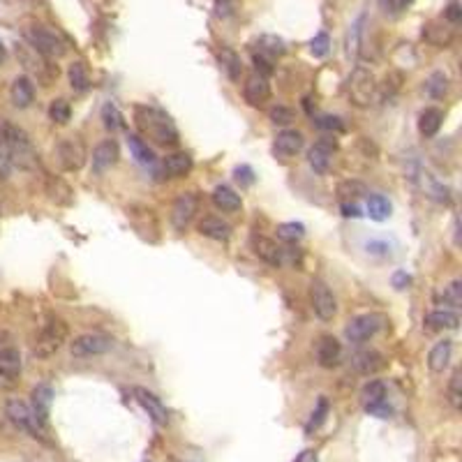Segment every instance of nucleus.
<instances>
[{
  "label": "nucleus",
  "mask_w": 462,
  "mask_h": 462,
  "mask_svg": "<svg viewBox=\"0 0 462 462\" xmlns=\"http://www.w3.org/2000/svg\"><path fill=\"white\" fill-rule=\"evenodd\" d=\"M134 120H137V127L142 129V134L153 139L155 144H160V146H176L178 144V129H176V125H173V120L162 109L137 107Z\"/></svg>",
  "instance_id": "obj_1"
},
{
  "label": "nucleus",
  "mask_w": 462,
  "mask_h": 462,
  "mask_svg": "<svg viewBox=\"0 0 462 462\" xmlns=\"http://www.w3.org/2000/svg\"><path fill=\"white\" fill-rule=\"evenodd\" d=\"M3 129H5L7 153H10L12 167H19L23 171H37L40 155H37V148L33 146V139L21 127H16L12 123H3Z\"/></svg>",
  "instance_id": "obj_2"
},
{
  "label": "nucleus",
  "mask_w": 462,
  "mask_h": 462,
  "mask_svg": "<svg viewBox=\"0 0 462 462\" xmlns=\"http://www.w3.org/2000/svg\"><path fill=\"white\" fill-rule=\"evenodd\" d=\"M67 337H69V328L65 321L58 317H51L45 324V328L40 330L37 342L33 347V354L37 359H49V356H54L67 342Z\"/></svg>",
  "instance_id": "obj_3"
},
{
  "label": "nucleus",
  "mask_w": 462,
  "mask_h": 462,
  "mask_svg": "<svg viewBox=\"0 0 462 462\" xmlns=\"http://www.w3.org/2000/svg\"><path fill=\"white\" fill-rule=\"evenodd\" d=\"M25 40L45 58H60L67 51V42L63 40V35L51 28H45V25H33V28H28L25 30Z\"/></svg>",
  "instance_id": "obj_4"
},
{
  "label": "nucleus",
  "mask_w": 462,
  "mask_h": 462,
  "mask_svg": "<svg viewBox=\"0 0 462 462\" xmlns=\"http://www.w3.org/2000/svg\"><path fill=\"white\" fill-rule=\"evenodd\" d=\"M5 416L25 434H30V437H35V439H45V425L47 423L40 421V416L33 412L30 405L21 403V400H10V403L5 405Z\"/></svg>",
  "instance_id": "obj_5"
},
{
  "label": "nucleus",
  "mask_w": 462,
  "mask_h": 462,
  "mask_svg": "<svg viewBox=\"0 0 462 462\" xmlns=\"http://www.w3.org/2000/svg\"><path fill=\"white\" fill-rule=\"evenodd\" d=\"M388 324V317L381 315V312H368V315H361V317H354L350 324L345 326V337L350 342H368L374 335L383 330Z\"/></svg>",
  "instance_id": "obj_6"
},
{
  "label": "nucleus",
  "mask_w": 462,
  "mask_h": 462,
  "mask_svg": "<svg viewBox=\"0 0 462 462\" xmlns=\"http://www.w3.org/2000/svg\"><path fill=\"white\" fill-rule=\"evenodd\" d=\"M56 158L65 171H79L88 155H86V146L79 137H65L56 146Z\"/></svg>",
  "instance_id": "obj_7"
},
{
  "label": "nucleus",
  "mask_w": 462,
  "mask_h": 462,
  "mask_svg": "<svg viewBox=\"0 0 462 462\" xmlns=\"http://www.w3.org/2000/svg\"><path fill=\"white\" fill-rule=\"evenodd\" d=\"M374 76L370 69L365 67H356L354 74L350 76V83H347V93H350V100L356 107H368L374 98Z\"/></svg>",
  "instance_id": "obj_8"
},
{
  "label": "nucleus",
  "mask_w": 462,
  "mask_h": 462,
  "mask_svg": "<svg viewBox=\"0 0 462 462\" xmlns=\"http://www.w3.org/2000/svg\"><path fill=\"white\" fill-rule=\"evenodd\" d=\"M113 347V340L102 335V333H83L79 337L72 340L69 345V352H72L74 359H91V356H100L107 354Z\"/></svg>",
  "instance_id": "obj_9"
},
{
  "label": "nucleus",
  "mask_w": 462,
  "mask_h": 462,
  "mask_svg": "<svg viewBox=\"0 0 462 462\" xmlns=\"http://www.w3.org/2000/svg\"><path fill=\"white\" fill-rule=\"evenodd\" d=\"M310 301H312V310L321 321H330L337 315V301L333 291L328 289L326 282L321 280H312L310 284Z\"/></svg>",
  "instance_id": "obj_10"
},
{
  "label": "nucleus",
  "mask_w": 462,
  "mask_h": 462,
  "mask_svg": "<svg viewBox=\"0 0 462 462\" xmlns=\"http://www.w3.org/2000/svg\"><path fill=\"white\" fill-rule=\"evenodd\" d=\"M361 400H363V407L365 412L372 414V416H379V418H388L393 409L388 407L386 403V383L383 381H368L361 393Z\"/></svg>",
  "instance_id": "obj_11"
},
{
  "label": "nucleus",
  "mask_w": 462,
  "mask_h": 462,
  "mask_svg": "<svg viewBox=\"0 0 462 462\" xmlns=\"http://www.w3.org/2000/svg\"><path fill=\"white\" fill-rule=\"evenodd\" d=\"M199 213V195L197 192H183V195L173 202L171 208V222L178 231L187 229V224L195 220Z\"/></svg>",
  "instance_id": "obj_12"
},
{
  "label": "nucleus",
  "mask_w": 462,
  "mask_h": 462,
  "mask_svg": "<svg viewBox=\"0 0 462 462\" xmlns=\"http://www.w3.org/2000/svg\"><path fill=\"white\" fill-rule=\"evenodd\" d=\"M120 158V148L116 144V139H104L93 151V173L102 176L104 171H109L113 164Z\"/></svg>",
  "instance_id": "obj_13"
},
{
  "label": "nucleus",
  "mask_w": 462,
  "mask_h": 462,
  "mask_svg": "<svg viewBox=\"0 0 462 462\" xmlns=\"http://www.w3.org/2000/svg\"><path fill=\"white\" fill-rule=\"evenodd\" d=\"M132 395H134V400L139 403V407H142L144 412L151 416L155 423H158V425L167 423V409H164L162 400H160L158 395L151 393L148 388H142V386H134V388H132Z\"/></svg>",
  "instance_id": "obj_14"
},
{
  "label": "nucleus",
  "mask_w": 462,
  "mask_h": 462,
  "mask_svg": "<svg viewBox=\"0 0 462 462\" xmlns=\"http://www.w3.org/2000/svg\"><path fill=\"white\" fill-rule=\"evenodd\" d=\"M335 148H337V144L333 142V139H319V142L308 151L310 167L317 173H326L330 167V160H333Z\"/></svg>",
  "instance_id": "obj_15"
},
{
  "label": "nucleus",
  "mask_w": 462,
  "mask_h": 462,
  "mask_svg": "<svg viewBox=\"0 0 462 462\" xmlns=\"http://www.w3.org/2000/svg\"><path fill=\"white\" fill-rule=\"evenodd\" d=\"M243 98H246L250 107H264L268 98H271V86H268L266 76L252 74L246 86H243Z\"/></svg>",
  "instance_id": "obj_16"
},
{
  "label": "nucleus",
  "mask_w": 462,
  "mask_h": 462,
  "mask_svg": "<svg viewBox=\"0 0 462 462\" xmlns=\"http://www.w3.org/2000/svg\"><path fill=\"white\" fill-rule=\"evenodd\" d=\"M340 359H342V345H340V340L333 335L319 337L317 363L321 365V368H335V365H340Z\"/></svg>",
  "instance_id": "obj_17"
},
{
  "label": "nucleus",
  "mask_w": 462,
  "mask_h": 462,
  "mask_svg": "<svg viewBox=\"0 0 462 462\" xmlns=\"http://www.w3.org/2000/svg\"><path fill=\"white\" fill-rule=\"evenodd\" d=\"M303 144H305V139L299 129H282V132H277L275 137L273 151L275 155H280V158H294V155L301 153Z\"/></svg>",
  "instance_id": "obj_18"
},
{
  "label": "nucleus",
  "mask_w": 462,
  "mask_h": 462,
  "mask_svg": "<svg viewBox=\"0 0 462 462\" xmlns=\"http://www.w3.org/2000/svg\"><path fill=\"white\" fill-rule=\"evenodd\" d=\"M21 374V354L14 347H3L0 350V379L14 383Z\"/></svg>",
  "instance_id": "obj_19"
},
{
  "label": "nucleus",
  "mask_w": 462,
  "mask_h": 462,
  "mask_svg": "<svg viewBox=\"0 0 462 462\" xmlns=\"http://www.w3.org/2000/svg\"><path fill=\"white\" fill-rule=\"evenodd\" d=\"M255 255L261 261H266L268 266L280 268L284 264V250L277 246L275 241H271V238H264V236L255 238Z\"/></svg>",
  "instance_id": "obj_20"
},
{
  "label": "nucleus",
  "mask_w": 462,
  "mask_h": 462,
  "mask_svg": "<svg viewBox=\"0 0 462 462\" xmlns=\"http://www.w3.org/2000/svg\"><path fill=\"white\" fill-rule=\"evenodd\" d=\"M10 100L16 109H28L35 100V86L28 76H16L10 88Z\"/></svg>",
  "instance_id": "obj_21"
},
{
  "label": "nucleus",
  "mask_w": 462,
  "mask_h": 462,
  "mask_svg": "<svg viewBox=\"0 0 462 462\" xmlns=\"http://www.w3.org/2000/svg\"><path fill=\"white\" fill-rule=\"evenodd\" d=\"M192 155L190 153H173L162 162V171L167 178H183L192 171Z\"/></svg>",
  "instance_id": "obj_22"
},
{
  "label": "nucleus",
  "mask_w": 462,
  "mask_h": 462,
  "mask_svg": "<svg viewBox=\"0 0 462 462\" xmlns=\"http://www.w3.org/2000/svg\"><path fill=\"white\" fill-rule=\"evenodd\" d=\"M213 204L222 213H236L241 211V195L233 192L229 185H217L213 190Z\"/></svg>",
  "instance_id": "obj_23"
},
{
  "label": "nucleus",
  "mask_w": 462,
  "mask_h": 462,
  "mask_svg": "<svg viewBox=\"0 0 462 462\" xmlns=\"http://www.w3.org/2000/svg\"><path fill=\"white\" fill-rule=\"evenodd\" d=\"M352 365L361 374H374V372H379L383 365H386V361H383V354L381 352L368 350V352L356 354L354 359H352Z\"/></svg>",
  "instance_id": "obj_24"
},
{
  "label": "nucleus",
  "mask_w": 462,
  "mask_h": 462,
  "mask_svg": "<svg viewBox=\"0 0 462 462\" xmlns=\"http://www.w3.org/2000/svg\"><path fill=\"white\" fill-rule=\"evenodd\" d=\"M199 233L213 241H229L231 226L224 220H220V217H204V220L199 222Z\"/></svg>",
  "instance_id": "obj_25"
},
{
  "label": "nucleus",
  "mask_w": 462,
  "mask_h": 462,
  "mask_svg": "<svg viewBox=\"0 0 462 462\" xmlns=\"http://www.w3.org/2000/svg\"><path fill=\"white\" fill-rule=\"evenodd\" d=\"M451 354H453V342L451 340H441L430 350L428 354V365L432 372H444L449 368V361H451Z\"/></svg>",
  "instance_id": "obj_26"
},
{
  "label": "nucleus",
  "mask_w": 462,
  "mask_h": 462,
  "mask_svg": "<svg viewBox=\"0 0 462 462\" xmlns=\"http://www.w3.org/2000/svg\"><path fill=\"white\" fill-rule=\"evenodd\" d=\"M441 123H444V111L441 109L428 107L425 111H421V116H418V129H421V134L428 137V139L439 132Z\"/></svg>",
  "instance_id": "obj_27"
},
{
  "label": "nucleus",
  "mask_w": 462,
  "mask_h": 462,
  "mask_svg": "<svg viewBox=\"0 0 462 462\" xmlns=\"http://www.w3.org/2000/svg\"><path fill=\"white\" fill-rule=\"evenodd\" d=\"M460 324V317L451 310H434L425 317V326L430 330H456Z\"/></svg>",
  "instance_id": "obj_28"
},
{
  "label": "nucleus",
  "mask_w": 462,
  "mask_h": 462,
  "mask_svg": "<svg viewBox=\"0 0 462 462\" xmlns=\"http://www.w3.org/2000/svg\"><path fill=\"white\" fill-rule=\"evenodd\" d=\"M51 398H54V391H51V386H47V383H40V386L33 388V412L40 416L42 423H47Z\"/></svg>",
  "instance_id": "obj_29"
},
{
  "label": "nucleus",
  "mask_w": 462,
  "mask_h": 462,
  "mask_svg": "<svg viewBox=\"0 0 462 462\" xmlns=\"http://www.w3.org/2000/svg\"><path fill=\"white\" fill-rule=\"evenodd\" d=\"M67 79H69V86H72L76 93H86L91 88V74H88V69H86V65L81 63V60H76V63L69 65Z\"/></svg>",
  "instance_id": "obj_30"
},
{
  "label": "nucleus",
  "mask_w": 462,
  "mask_h": 462,
  "mask_svg": "<svg viewBox=\"0 0 462 462\" xmlns=\"http://www.w3.org/2000/svg\"><path fill=\"white\" fill-rule=\"evenodd\" d=\"M127 148H129V153H132V158L139 164H153L155 162V153L151 151V146H148L142 137L129 134L127 137Z\"/></svg>",
  "instance_id": "obj_31"
},
{
  "label": "nucleus",
  "mask_w": 462,
  "mask_h": 462,
  "mask_svg": "<svg viewBox=\"0 0 462 462\" xmlns=\"http://www.w3.org/2000/svg\"><path fill=\"white\" fill-rule=\"evenodd\" d=\"M365 211H368V215L372 217L374 222H383V220H388V217H391V211H393V208H391V202H388L386 197L370 195Z\"/></svg>",
  "instance_id": "obj_32"
},
{
  "label": "nucleus",
  "mask_w": 462,
  "mask_h": 462,
  "mask_svg": "<svg viewBox=\"0 0 462 462\" xmlns=\"http://www.w3.org/2000/svg\"><path fill=\"white\" fill-rule=\"evenodd\" d=\"M102 123L109 132H118V129H125V116L120 113V109L113 102H107L102 107Z\"/></svg>",
  "instance_id": "obj_33"
},
{
  "label": "nucleus",
  "mask_w": 462,
  "mask_h": 462,
  "mask_svg": "<svg viewBox=\"0 0 462 462\" xmlns=\"http://www.w3.org/2000/svg\"><path fill=\"white\" fill-rule=\"evenodd\" d=\"M423 35L434 47H449L453 40V30L449 25H441V23H428V28L423 30Z\"/></svg>",
  "instance_id": "obj_34"
},
{
  "label": "nucleus",
  "mask_w": 462,
  "mask_h": 462,
  "mask_svg": "<svg viewBox=\"0 0 462 462\" xmlns=\"http://www.w3.org/2000/svg\"><path fill=\"white\" fill-rule=\"evenodd\" d=\"M220 67H222V72L229 76L231 81H238L241 79V69H243V65H241V58L233 54L231 49H222L220 51Z\"/></svg>",
  "instance_id": "obj_35"
},
{
  "label": "nucleus",
  "mask_w": 462,
  "mask_h": 462,
  "mask_svg": "<svg viewBox=\"0 0 462 462\" xmlns=\"http://www.w3.org/2000/svg\"><path fill=\"white\" fill-rule=\"evenodd\" d=\"M425 93H428L432 100H441L444 95L449 93V76L444 72H432L428 79H425Z\"/></svg>",
  "instance_id": "obj_36"
},
{
  "label": "nucleus",
  "mask_w": 462,
  "mask_h": 462,
  "mask_svg": "<svg viewBox=\"0 0 462 462\" xmlns=\"http://www.w3.org/2000/svg\"><path fill=\"white\" fill-rule=\"evenodd\" d=\"M49 118L58 125H65L72 118V109H69V104L65 100H54L49 104Z\"/></svg>",
  "instance_id": "obj_37"
},
{
  "label": "nucleus",
  "mask_w": 462,
  "mask_h": 462,
  "mask_svg": "<svg viewBox=\"0 0 462 462\" xmlns=\"http://www.w3.org/2000/svg\"><path fill=\"white\" fill-rule=\"evenodd\" d=\"M305 236V226L301 222H284L277 226V238H282L287 243H296Z\"/></svg>",
  "instance_id": "obj_38"
},
{
  "label": "nucleus",
  "mask_w": 462,
  "mask_h": 462,
  "mask_svg": "<svg viewBox=\"0 0 462 462\" xmlns=\"http://www.w3.org/2000/svg\"><path fill=\"white\" fill-rule=\"evenodd\" d=\"M284 54V42L277 37H261L259 40V56H264L271 60L273 56Z\"/></svg>",
  "instance_id": "obj_39"
},
{
  "label": "nucleus",
  "mask_w": 462,
  "mask_h": 462,
  "mask_svg": "<svg viewBox=\"0 0 462 462\" xmlns=\"http://www.w3.org/2000/svg\"><path fill=\"white\" fill-rule=\"evenodd\" d=\"M268 118H271L273 125H289L294 120V109L284 107V104H275V107H271V111H268Z\"/></svg>",
  "instance_id": "obj_40"
},
{
  "label": "nucleus",
  "mask_w": 462,
  "mask_h": 462,
  "mask_svg": "<svg viewBox=\"0 0 462 462\" xmlns=\"http://www.w3.org/2000/svg\"><path fill=\"white\" fill-rule=\"evenodd\" d=\"M10 171H12V162H10V153H7L3 120H0V178H7L10 176Z\"/></svg>",
  "instance_id": "obj_41"
},
{
  "label": "nucleus",
  "mask_w": 462,
  "mask_h": 462,
  "mask_svg": "<svg viewBox=\"0 0 462 462\" xmlns=\"http://www.w3.org/2000/svg\"><path fill=\"white\" fill-rule=\"evenodd\" d=\"M449 403L460 409L462 407V379H460V370L453 372L451 383H449Z\"/></svg>",
  "instance_id": "obj_42"
},
{
  "label": "nucleus",
  "mask_w": 462,
  "mask_h": 462,
  "mask_svg": "<svg viewBox=\"0 0 462 462\" xmlns=\"http://www.w3.org/2000/svg\"><path fill=\"white\" fill-rule=\"evenodd\" d=\"M326 414H328V400H326V398H321V400H319V405H317V409H315V412H312V418L308 421V425H305V430H308V432L317 430L319 425L324 423Z\"/></svg>",
  "instance_id": "obj_43"
},
{
  "label": "nucleus",
  "mask_w": 462,
  "mask_h": 462,
  "mask_svg": "<svg viewBox=\"0 0 462 462\" xmlns=\"http://www.w3.org/2000/svg\"><path fill=\"white\" fill-rule=\"evenodd\" d=\"M310 51H312V56H317V58H324L328 51H330V37L326 33H319L312 37L310 42Z\"/></svg>",
  "instance_id": "obj_44"
},
{
  "label": "nucleus",
  "mask_w": 462,
  "mask_h": 462,
  "mask_svg": "<svg viewBox=\"0 0 462 462\" xmlns=\"http://www.w3.org/2000/svg\"><path fill=\"white\" fill-rule=\"evenodd\" d=\"M337 195L359 199L363 195H368V190H365V185H363V183H359V180H347V183H342V185L337 187Z\"/></svg>",
  "instance_id": "obj_45"
},
{
  "label": "nucleus",
  "mask_w": 462,
  "mask_h": 462,
  "mask_svg": "<svg viewBox=\"0 0 462 462\" xmlns=\"http://www.w3.org/2000/svg\"><path fill=\"white\" fill-rule=\"evenodd\" d=\"M444 301H446L449 305H453V308H458V305L462 303V284L458 280L446 287V291H444Z\"/></svg>",
  "instance_id": "obj_46"
},
{
  "label": "nucleus",
  "mask_w": 462,
  "mask_h": 462,
  "mask_svg": "<svg viewBox=\"0 0 462 462\" xmlns=\"http://www.w3.org/2000/svg\"><path fill=\"white\" fill-rule=\"evenodd\" d=\"M315 125L321 127V129H333V132H342V129H345L342 118H337V116H321V118L315 120Z\"/></svg>",
  "instance_id": "obj_47"
},
{
  "label": "nucleus",
  "mask_w": 462,
  "mask_h": 462,
  "mask_svg": "<svg viewBox=\"0 0 462 462\" xmlns=\"http://www.w3.org/2000/svg\"><path fill=\"white\" fill-rule=\"evenodd\" d=\"M444 19H446L449 23H458L462 19V5H460V0H451V3L446 5V10H444Z\"/></svg>",
  "instance_id": "obj_48"
},
{
  "label": "nucleus",
  "mask_w": 462,
  "mask_h": 462,
  "mask_svg": "<svg viewBox=\"0 0 462 462\" xmlns=\"http://www.w3.org/2000/svg\"><path fill=\"white\" fill-rule=\"evenodd\" d=\"M412 3L414 0H383V7H386V12H391V14H400V12H405Z\"/></svg>",
  "instance_id": "obj_49"
},
{
  "label": "nucleus",
  "mask_w": 462,
  "mask_h": 462,
  "mask_svg": "<svg viewBox=\"0 0 462 462\" xmlns=\"http://www.w3.org/2000/svg\"><path fill=\"white\" fill-rule=\"evenodd\" d=\"M236 180L241 185H252V183H255V171H252L248 164H243V167L236 169Z\"/></svg>",
  "instance_id": "obj_50"
},
{
  "label": "nucleus",
  "mask_w": 462,
  "mask_h": 462,
  "mask_svg": "<svg viewBox=\"0 0 462 462\" xmlns=\"http://www.w3.org/2000/svg\"><path fill=\"white\" fill-rule=\"evenodd\" d=\"M255 65H257V69H259V74H261V76L273 74V65H271V60H268V58L255 54Z\"/></svg>",
  "instance_id": "obj_51"
},
{
  "label": "nucleus",
  "mask_w": 462,
  "mask_h": 462,
  "mask_svg": "<svg viewBox=\"0 0 462 462\" xmlns=\"http://www.w3.org/2000/svg\"><path fill=\"white\" fill-rule=\"evenodd\" d=\"M393 284H395V289H405V287L409 284V275L405 271H398L393 275Z\"/></svg>",
  "instance_id": "obj_52"
},
{
  "label": "nucleus",
  "mask_w": 462,
  "mask_h": 462,
  "mask_svg": "<svg viewBox=\"0 0 462 462\" xmlns=\"http://www.w3.org/2000/svg\"><path fill=\"white\" fill-rule=\"evenodd\" d=\"M342 213H345L347 217H361V215H363L361 208H359V206H352V204H342Z\"/></svg>",
  "instance_id": "obj_53"
},
{
  "label": "nucleus",
  "mask_w": 462,
  "mask_h": 462,
  "mask_svg": "<svg viewBox=\"0 0 462 462\" xmlns=\"http://www.w3.org/2000/svg\"><path fill=\"white\" fill-rule=\"evenodd\" d=\"M215 7H217V14H220V16H226V14H229V0H217V5H215Z\"/></svg>",
  "instance_id": "obj_54"
},
{
  "label": "nucleus",
  "mask_w": 462,
  "mask_h": 462,
  "mask_svg": "<svg viewBox=\"0 0 462 462\" xmlns=\"http://www.w3.org/2000/svg\"><path fill=\"white\" fill-rule=\"evenodd\" d=\"M5 60H7V49H5L3 42H0V65H3Z\"/></svg>",
  "instance_id": "obj_55"
}]
</instances>
